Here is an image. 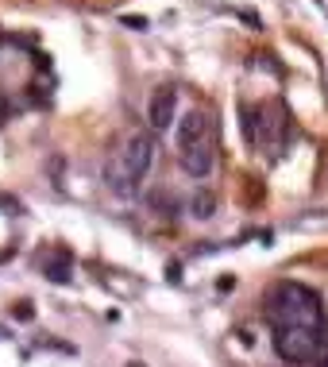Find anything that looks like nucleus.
<instances>
[{
    "mask_svg": "<svg viewBox=\"0 0 328 367\" xmlns=\"http://www.w3.org/2000/svg\"><path fill=\"white\" fill-rule=\"evenodd\" d=\"M321 328H275V352L286 363H309L321 352Z\"/></svg>",
    "mask_w": 328,
    "mask_h": 367,
    "instance_id": "nucleus-2",
    "label": "nucleus"
},
{
    "mask_svg": "<svg viewBox=\"0 0 328 367\" xmlns=\"http://www.w3.org/2000/svg\"><path fill=\"white\" fill-rule=\"evenodd\" d=\"M151 205H155V209H163L166 216H174V209H178V205H174V197H166L163 190H155V193H151Z\"/></svg>",
    "mask_w": 328,
    "mask_h": 367,
    "instance_id": "nucleus-11",
    "label": "nucleus"
},
{
    "mask_svg": "<svg viewBox=\"0 0 328 367\" xmlns=\"http://www.w3.org/2000/svg\"><path fill=\"white\" fill-rule=\"evenodd\" d=\"M166 278H170V282H182V267H178V263H170V267H166Z\"/></svg>",
    "mask_w": 328,
    "mask_h": 367,
    "instance_id": "nucleus-15",
    "label": "nucleus"
},
{
    "mask_svg": "<svg viewBox=\"0 0 328 367\" xmlns=\"http://www.w3.org/2000/svg\"><path fill=\"white\" fill-rule=\"evenodd\" d=\"M243 139H247L251 147L259 144V109H251V105H243Z\"/></svg>",
    "mask_w": 328,
    "mask_h": 367,
    "instance_id": "nucleus-10",
    "label": "nucleus"
},
{
    "mask_svg": "<svg viewBox=\"0 0 328 367\" xmlns=\"http://www.w3.org/2000/svg\"><path fill=\"white\" fill-rule=\"evenodd\" d=\"M212 136L209 139H201L197 147H190V151H182V166H185V174H193V178H205L212 171Z\"/></svg>",
    "mask_w": 328,
    "mask_h": 367,
    "instance_id": "nucleus-7",
    "label": "nucleus"
},
{
    "mask_svg": "<svg viewBox=\"0 0 328 367\" xmlns=\"http://www.w3.org/2000/svg\"><path fill=\"white\" fill-rule=\"evenodd\" d=\"M262 317H267L270 328H324L321 298L302 282H278L267 294Z\"/></svg>",
    "mask_w": 328,
    "mask_h": 367,
    "instance_id": "nucleus-1",
    "label": "nucleus"
},
{
    "mask_svg": "<svg viewBox=\"0 0 328 367\" xmlns=\"http://www.w3.org/2000/svg\"><path fill=\"white\" fill-rule=\"evenodd\" d=\"M321 367H328V360H321Z\"/></svg>",
    "mask_w": 328,
    "mask_h": 367,
    "instance_id": "nucleus-17",
    "label": "nucleus"
},
{
    "mask_svg": "<svg viewBox=\"0 0 328 367\" xmlns=\"http://www.w3.org/2000/svg\"><path fill=\"white\" fill-rule=\"evenodd\" d=\"M12 313H16V321H31L35 309H31V302H16V306H12Z\"/></svg>",
    "mask_w": 328,
    "mask_h": 367,
    "instance_id": "nucleus-12",
    "label": "nucleus"
},
{
    "mask_svg": "<svg viewBox=\"0 0 328 367\" xmlns=\"http://www.w3.org/2000/svg\"><path fill=\"white\" fill-rule=\"evenodd\" d=\"M43 275H46V282H54V286H66V282L73 278L70 251H54V256H46L43 259Z\"/></svg>",
    "mask_w": 328,
    "mask_h": 367,
    "instance_id": "nucleus-8",
    "label": "nucleus"
},
{
    "mask_svg": "<svg viewBox=\"0 0 328 367\" xmlns=\"http://www.w3.org/2000/svg\"><path fill=\"white\" fill-rule=\"evenodd\" d=\"M190 213L197 216V221H209V216L217 213V193H212V190H197L190 197Z\"/></svg>",
    "mask_w": 328,
    "mask_h": 367,
    "instance_id": "nucleus-9",
    "label": "nucleus"
},
{
    "mask_svg": "<svg viewBox=\"0 0 328 367\" xmlns=\"http://www.w3.org/2000/svg\"><path fill=\"white\" fill-rule=\"evenodd\" d=\"M124 24L131 27V31H143V27H147V20H143V16H124Z\"/></svg>",
    "mask_w": 328,
    "mask_h": 367,
    "instance_id": "nucleus-13",
    "label": "nucleus"
},
{
    "mask_svg": "<svg viewBox=\"0 0 328 367\" xmlns=\"http://www.w3.org/2000/svg\"><path fill=\"white\" fill-rule=\"evenodd\" d=\"M240 20H243V24H251V27H259V16H255V12H247V8H240Z\"/></svg>",
    "mask_w": 328,
    "mask_h": 367,
    "instance_id": "nucleus-14",
    "label": "nucleus"
},
{
    "mask_svg": "<svg viewBox=\"0 0 328 367\" xmlns=\"http://www.w3.org/2000/svg\"><path fill=\"white\" fill-rule=\"evenodd\" d=\"M0 336H8V328H4V325H0Z\"/></svg>",
    "mask_w": 328,
    "mask_h": 367,
    "instance_id": "nucleus-16",
    "label": "nucleus"
},
{
    "mask_svg": "<svg viewBox=\"0 0 328 367\" xmlns=\"http://www.w3.org/2000/svg\"><path fill=\"white\" fill-rule=\"evenodd\" d=\"M209 136H212L209 112L193 109V112H185V116L178 120V151H190V147H197L201 139H209Z\"/></svg>",
    "mask_w": 328,
    "mask_h": 367,
    "instance_id": "nucleus-5",
    "label": "nucleus"
},
{
    "mask_svg": "<svg viewBox=\"0 0 328 367\" xmlns=\"http://www.w3.org/2000/svg\"><path fill=\"white\" fill-rule=\"evenodd\" d=\"M116 159L124 163L131 182H143L147 171H151V163H155V139L147 136V131H135V136H128V144L116 151Z\"/></svg>",
    "mask_w": 328,
    "mask_h": 367,
    "instance_id": "nucleus-3",
    "label": "nucleus"
},
{
    "mask_svg": "<svg viewBox=\"0 0 328 367\" xmlns=\"http://www.w3.org/2000/svg\"><path fill=\"white\" fill-rule=\"evenodd\" d=\"M174 109H178V93H174L170 86L155 89V97H151V109H147V116H151V128H155V131H166V128H170V120H174Z\"/></svg>",
    "mask_w": 328,
    "mask_h": 367,
    "instance_id": "nucleus-6",
    "label": "nucleus"
},
{
    "mask_svg": "<svg viewBox=\"0 0 328 367\" xmlns=\"http://www.w3.org/2000/svg\"><path fill=\"white\" fill-rule=\"evenodd\" d=\"M259 120H262V136H259V144H267V147H270V155H278V151H282V144H286V128H289L286 105H282V101H275V105L259 109Z\"/></svg>",
    "mask_w": 328,
    "mask_h": 367,
    "instance_id": "nucleus-4",
    "label": "nucleus"
}]
</instances>
